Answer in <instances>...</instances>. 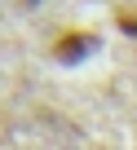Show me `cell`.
Returning <instances> with one entry per match:
<instances>
[{"label": "cell", "mask_w": 137, "mask_h": 150, "mask_svg": "<svg viewBox=\"0 0 137 150\" xmlns=\"http://www.w3.org/2000/svg\"><path fill=\"white\" fill-rule=\"evenodd\" d=\"M97 44H102V40H97L93 31H62L49 53H53L57 62H66V66H75V62H84L89 53H97Z\"/></svg>", "instance_id": "cell-1"}, {"label": "cell", "mask_w": 137, "mask_h": 150, "mask_svg": "<svg viewBox=\"0 0 137 150\" xmlns=\"http://www.w3.org/2000/svg\"><path fill=\"white\" fill-rule=\"evenodd\" d=\"M119 27H128V35H137V18L133 13H119Z\"/></svg>", "instance_id": "cell-2"}]
</instances>
